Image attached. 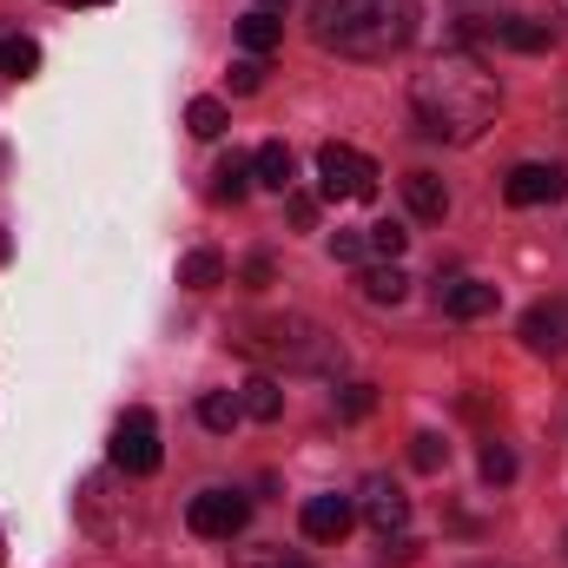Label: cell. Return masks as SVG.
<instances>
[{"label":"cell","instance_id":"obj_9","mask_svg":"<svg viewBox=\"0 0 568 568\" xmlns=\"http://www.w3.org/2000/svg\"><path fill=\"white\" fill-rule=\"evenodd\" d=\"M297 523H304L311 542H344V529L357 523V503H351V496H311Z\"/></svg>","mask_w":568,"mask_h":568},{"label":"cell","instance_id":"obj_16","mask_svg":"<svg viewBox=\"0 0 568 568\" xmlns=\"http://www.w3.org/2000/svg\"><path fill=\"white\" fill-rule=\"evenodd\" d=\"M291 172H297V165H291V145H258V152H252V179H258V185H272V192H291Z\"/></svg>","mask_w":568,"mask_h":568},{"label":"cell","instance_id":"obj_3","mask_svg":"<svg viewBox=\"0 0 568 568\" xmlns=\"http://www.w3.org/2000/svg\"><path fill=\"white\" fill-rule=\"evenodd\" d=\"M239 351L258 364H284V371H337V337L311 317H258L239 331Z\"/></svg>","mask_w":568,"mask_h":568},{"label":"cell","instance_id":"obj_24","mask_svg":"<svg viewBox=\"0 0 568 568\" xmlns=\"http://www.w3.org/2000/svg\"><path fill=\"white\" fill-rule=\"evenodd\" d=\"M371 410H377V390H371V384H344V390H337V417H344V424H357V417H371Z\"/></svg>","mask_w":568,"mask_h":568},{"label":"cell","instance_id":"obj_26","mask_svg":"<svg viewBox=\"0 0 568 568\" xmlns=\"http://www.w3.org/2000/svg\"><path fill=\"white\" fill-rule=\"evenodd\" d=\"M331 258L337 265H364L371 258V232H331Z\"/></svg>","mask_w":568,"mask_h":568},{"label":"cell","instance_id":"obj_10","mask_svg":"<svg viewBox=\"0 0 568 568\" xmlns=\"http://www.w3.org/2000/svg\"><path fill=\"white\" fill-rule=\"evenodd\" d=\"M523 337H529V351H542V357H562V351H568V304H562V297L536 304V311L523 317Z\"/></svg>","mask_w":568,"mask_h":568},{"label":"cell","instance_id":"obj_35","mask_svg":"<svg viewBox=\"0 0 568 568\" xmlns=\"http://www.w3.org/2000/svg\"><path fill=\"white\" fill-rule=\"evenodd\" d=\"M0 562H7V549H0Z\"/></svg>","mask_w":568,"mask_h":568},{"label":"cell","instance_id":"obj_2","mask_svg":"<svg viewBox=\"0 0 568 568\" xmlns=\"http://www.w3.org/2000/svg\"><path fill=\"white\" fill-rule=\"evenodd\" d=\"M311 40L344 60H390L417 40V0H311Z\"/></svg>","mask_w":568,"mask_h":568},{"label":"cell","instance_id":"obj_33","mask_svg":"<svg viewBox=\"0 0 568 568\" xmlns=\"http://www.w3.org/2000/svg\"><path fill=\"white\" fill-rule=\"evenodd\" d=\"M0 265H7V232H0Z\"/></svg>","mask_w":568,"mask_h":568},{"label":"cell","instance_id":"obj_20","mask_svg":"<svg viewBox=\"0 0 568 568\" xmlns=\"http://www.w3.org/2000/svg\"><path fill=\"white\" fill-rule=\"evenodd\" d=\"M404 291H410V278H404V265H397V258H384V265H371V272H364V297H371V304H397Z\"/></svg>","mask_w":568,"mask_h":568},{"label":"cell","instance_id":"obj_17","mask_svg":"<svg viewBox=\"0 0 568 568\" xmlns=\"http://www.w3.org/2000/svg\"><path fill=\"white\" fill-rule=\"evenodd\" d=\"M239 404H245V417H252V424H278V417H284V390L272 384V377H252V384L239 390Z\"/></svg>","mask_w":568,"mask_h":568},{"label":"cell","instance_id":"obj_11","mask_svg":"<svg viewBox=\"0 0 568 568\" xmlns=\"http://www.w3.org/2000/svg\"><path fill=\"white\" fill-rule=\"evenodd\" d=\"M443 311H449V317H489V311H496V284H483V278L443 284Z\"/></svg>","mask_w":568,"mask_h":568},{"label":"cell","instance_id":"obj_19","mask_svg":"<svg viewBox=\"0 0 568 568\" xmlns=\"http://www.w3.org/2000/svg\"><path fill=\"white\" fill-rule=\"evenodd\" d=\"M179 284H185V291L225 284V258H219V252H185V258H179Z\"/></svg>","mask_w":568,"mask_h":568},{"label":"cell","instance_id":"obj_1","mask_svg":"<svg viewBox=\"0 0 568 568\" xmlns=\"http://www.w3.org/2000/svg\"><path fill=\"white\" fill-rule=\"evenodd\" d=\"M496 106H503V87H496V73L476 53H436L424 73L410 80V113H417V126L429 140H443V145L483 140Z\"/></svg>","mask_w":568,"mask_h":568},{"label":"cell","instance_id":"obj_28","mask_svg":"<svg viewBox=\"0 0 568 568\" xmlns=\"http://www.w3.org/2000/svg\"><path fill=\"white\" fill-rule=\"evenodd\" d=\"M239 568H311L304 556H284V549H245Z\"/></svg>","mask_w":568,"mask_h":568},{"label":"cell","instance_id":"obj_32","mask_svg":"<svg viewBox=\"0 0 568 568\" xmlns=\"http://www.w3.org/2000/svg\"><path fill=\"white\" fill-rule=\"evenodd\" d=\"M53 7H113V0H53Z\"/></svg>","mask_w":568,"mask_h":568},{"label":"cell","instance_id":"obj_7","mask_svg":"<svg viewBox=\"0 0 568 568\" xmlns=\"http://www.w3.org/2000/svg\"><path fill=\"white\" fill-rule=\"evenodd\" d=\"M357 516H364L377 536H404V523H410V496H404L390 476H371L364 496H357Z\"/></svg>","mask_w":568,"mask_h":568},{"label":"cell","instance_id":"obj_27","mask_svg":"<svg viewBox=\"0 0 568 568\" xmlns=\"http://www.w3.org/2000/svg\"><path fill=\"white\" fill-rule=\"evenodd\" d=\"M483 476H489V483H516V456H509L503 443H489V449H483Z\"/></svg>","mask_w":568,"mask_h":568},{"label":"cell","instance_id":"obj_12","mask_svg":"<svg viewBox=\"0 0 568 568\" xmlns=\"http://www.w3.org/2000/svg\"><path fill=\"white\" fill-rule=\"evenodd\" d=\"M278 40H284V20L272 13V7H252V13L239 20V47H245L252 60H265V53H272Z\"/></svg>","mask_w":568,"mask_h":568},{"label":"cell","instance_id":"obj_15","mask_svg":"<svg viewBox=\"0 0 568 568\" xmlns=\"http://www.w3.org/2000/svg\"><path fill=\"white\" fill-rule=\"evenodd\" d=\"M404 205H410L417 219H443V212H449V192H443L436 172H410V179H404Z\"/></svg>","mask_w":568,"mask_h":568},{"label":"cell","instance_id":"obj_21","mask_svg":"<svg viewBox=\"0 0 568 568\" xmlns=\"http://www.w3.org/2000/svg\"><path fill=\"white\" fill-rule=\"evenodd\" d=\"M239 417H245L239 390H205V397H199V424L205 429H239Z\"/></svg>","mask_w":568,"mask_h":568},{"label":"cell","instance_id":"obj_18","mask_svg":"<svg viewBox=\"0 0 568 568\" xmlns=\"http://www.w3.org/2000/svg\"><path fill=\"white\" fill-rule=\"evenodd\" d=\"M0 73H7V80H27V73H40V40H27V33H7V40H0Z\"/></svg>","mask_w":568,"mask_h":568},{"label":"cell","instance_id":"obj_4","mask_svg":"<svg viewBox=\"0 0 568 568\" xmlns=\"http://www.w3.org/2000/svg\"><path fill=\"white\" fill-rule=\"evenodd\" d=\"M317 185H324V199H377V159L337 140L317 145Z\"/></svg>","mask_w":568,"mask_h":568},{"label":"cell","instance_id":"obj_29","mask_svg":"<svg viewBox=\"0 0 568 568\" xmlns=\"http://www.w3.org/2000/svg\"><path fill=\"white\" fill-rule=\"evenodd\" d=\"M258 87H265V67H258V60L245 53V60L232 67V93H258Z\"/></svg>","mask_w":568,"mask_h":568},{"label":"cell","instance_id":"obj_22","mask_svg":"<svg viewBox=\"0 0 568 568\" xmlns=\"http://www.w3.org/2000/svg\"><path fill=\"white\" fill-rule=\"evenodd\" d=\"M185 126H192V140H219V133L232 126V113H225L219 100H192V106H185Z\"/></svg>","mask_w":568,"mask_h":568},{"label":"cell","instance_id":"obj_25","mask_svg":"<svg viewBox=\"0 0 568 568\" xmlns=\"http://www.w3.org/2000/svg\"><path fill=\"white\" fill-rule=\"evenodd\" d=\"M364 232H371V252H377V258H397V252L410 245V232H404L397 219H384V225H364Z\"/></svg>","mask_w":568,"mask_h":568},{"label":"cell","instance_id":"obj_23","mask_svg":"<svg viewBox=\"0 0 568 568\" xmlns=\"http://www.w3.org/2000/svg\"><path fill=\"white\" fill-rule=\"evenodd\" d=\"M410 463H417L424 476H436V469L449 463V443H443L436 429H424V436H410Z\"/></svg>","mask_w":568,"mask_h":568},{"label":"cell","instance_id":"obj_31","mask_svg":"<svg viewBox=\"0 0 568 568\" xmlns=\"http://www.w3.org/2000/svg\"><path fill=\"white\" fill-rule=\"evenodd\" d=\"M291 225H304V232H311V225H317V199H304V192H297V199H291Z\"/></svg>","mask_w":568,"mask_h":568},{"label":"cell","instance_id":"obj_6","mask_svg":"<svg viewBox=\"0 0 568 568\" xmlns=\"http://www.w3.org/2000/svg\"><path fill=\"white\" fill-rule=\"evenodd\" d=\"M113 463L126 476H152L159 469V424H152V410H126L120 417V429H113Z\"/></svg>","mask_w":568,"mask_h":568},{"label":"cell","instance_id":"obj_34","mask_svg":"<svg viewBox=\"0 0 568 568\" xmlns=\"http://www.w3.org/2000/svg\"><path fill=\"white\" fill-rule=\"evenodd\" d=\"M258 7H284V0H258Z\"/></svg>","mask_w":568,"mask_h":568},{"label":"cell","instance_id":"obj_5","mask_svg":"<svg viewBox=\"0 0 568 568\" xmlns=\"http://www.w3.org/2000/svg\"><path fill=\"white\" fill-rule=\"evenodd\" d=\"M185 523H192V536H205V542H232V536L252 523V503H245L239 489H199L192 509H185Z\"/></svg>","mask_w":568,"mask_h":568},{"label":"cell","instance_id":"obj_8","mask_svg":"<svg viewBox=\"0 0 568 568\" xmlns=\"http://www.w3.org/2000/svg\"><path fill=\"white\" fill-rule=\"evenodd\" d=\"M503 199L509 205H556V199H568V172L562 165H516L509 179H503Z\"/></svg>","mask_w":568,"mask_h":568},{"label":"cell","instance_id":"obj_36","mask_svg":"<svg viewBox=\"0 0 568 568\" xmlns=\"http://www.w3.org/2000/svg\"><path fill=\"white\" fill-rule=\"evenodd\" d=\"M562 13H568V0H562Z\"/></svg>","mask_w":568,"mask_h":568},{"label":"cell","instance_id":"obj_14","mask_svg":"<svg viewBox=\"0 0 568 568\" xmlns=\"http://www.w3.org/2000/svg\"><path fill=\"white\" fill-rule=\"evenodd\" d=\"M252 185H258V179H252V159H245V152L219 159V172H212V199H219V205H239Z\"/></svg>","mask_w":568,"mask_h":568},{"label":"cell","instance_id":"obj_30","mask_svg":"<svg viewBox=\"0 0 568 568\" xmlns=\"http://www.w3.org/2000/svg\"><path fill=\"white\" fill-rule=\"evenodd\" d=\"M272 278H278V265H272L265 252H252V258H245V284H252V291H265Z\"/></svg>","mask_w":568,"mask_h":568},{"label":"cell","instance_id":"obj_13","mask_svg":"<svg viewBox=\"0 0 568 568\" xmlns=\"http://www.w3.org/2000/svg\"><path fill=\"white\" fill-rule=\"evenodd\" d=\"M496 40L509 47V53H549V40H556V27L549 20H496Z\"/></svg>","mask_w":568,"mask_h":568}]
</instances>
